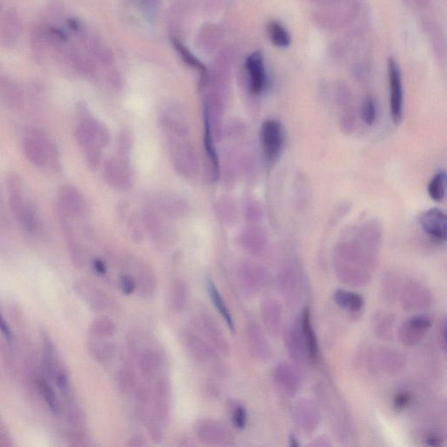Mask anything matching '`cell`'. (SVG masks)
Listing matches in <instances>:
<instances>
[{
  "instance_id": "cell-55",
  "label": "cell",
  "mask_w": 447,
  "mask_h": 447,
  "mask_svg": "<svg viewBox=\"0 0 447 447\" xmlns=\"http://www.w3.org/2000/svg\"><path fill=\"white\" fill-rule=\"evenodd\" d=\"M204 391L212 400H216L219 398L221 395V390H220L218 383L215 381L208 380L204 383Z\"/></svg>"
},
{
  "instance_id": "cell-26",
  "label": "cell",
  "mask_w": 447,
  "mask_h": 447,
  "mask_svg": "<svg viewBox=\"0 0 447 447\" xmlns=\"http://www.w3.org/2000/svg\"><path fill=\"white\" fill-rule=\"evenodd\" d=\"M246 68L250 78V89L254 94L263 92L267 85V73L264 66L263 55L260 51L248 56Z\"/></svg>"
},
{
  "instance_id": "cell-20",
  "label": "cell",
  "mask_w": 447,
  "mask_h": 447,
  "mask_svg": "<svg viewBox=\"0 0 447 447\" xmlns=\"http://www.w3.org/2000/svg\"><path fill=\"white\" fill-rule=\"evenodd\" d=\"M421 228L428 237L438 243H445L447 237V220L445 212L430 208L419 216Z\"/></svg>"
},
{
  "instance_id": "cell-61",
  "label": "cell",
  "mask_w": 447,
  "mask_h": 447,
  "mask_svg": "<svg viewBox=\"0 0 447 447\" xmlns=\"http://www.w3.org/2000/svg\"><path fill=\"white\" fill-rule=\"evenodd\" d=\"M321 440H323V441H321V439H317L316 443L314 442L313 446L327 447L332 446V444L328 442V439H323V438H321Z\"/></svg>"
},
{
  "instance_id": "cell-24",
  "label": "cell",
  "mask_w": 447,
  "mask_h": 447,
  "mask_svg": "<svg viewBox=\"0 0 447 447\" xmlns=\"http://www.w3.org/2000/svg\"><path fill=\"white\" fill-rule=\"evenodd\" d=\"M135 360L140 376L143 381L148 383L153 382L163 365L162 353L156 348L145 347Z\"/></svg>"
},
{
  "instance_id": "cell-33",
  "label": "cell",
  "mask_w": 447,
  "mask_h": 447,
  "mask_svg": "<svg viewBox=\"0 0 447 447\" xmlns=\"http://www.w3.org/2000/svg\"><path fill=\"white\" fill-rule=\"evenodd\" d=\"M104 175L108 184L117 190H125L131 184L127 170L117 161H108L105 166Z\"/></svg>"
},
{
  "instance_id": "cell-11",
  "label": "cell",
  "mask_w": 447,
  "mask_h": 447,
  "mask_svg": "<svg viewBox=\"0 0 447 447\" xmlns=\"http://www.w3.org/2000/svg\"><path fill=\"white\" fill-rule=\"evenodd\" d=\"M195 432L199 441L207 446H230L235 441L232 432L216 419L199 420L195 425Z\"/></svg>"
},
{
  "instance_id": "cell-36",
  "label": "cell",
  "mask_w": 447,
  "mask_h": 447,
  "mask_svg": "<svg viewBox=\"0 0 447 447\" xmlns=\"http://www.w3.org/2000/svg\"><path fill=\"white\" fill-rule=\"evenodd\" d=\"M135 281L136 291L142 298L149 299L155 295L157 288V279L152 268L148 267L140 268Z\"/></svg>"
},
{
  "instance_id": "cell-63",
  "label": "cell",
  "mask_w": 447,
  "mask_h": 447,
  "mask_svg": "<svg viewBox=\"0 0 447 447\" xmlns=\"http://www.w3.org/2000/svg\"><path fill=\"white\" fill-rule=\"evenodd\" d=\"M0 201H1V197H0Z\"/></svg>"
},
{
  "instance_id": "cell-6",
  "label": "cell",
  "mask_w": 447,
  "mask_h": 447,
  "mask_svg": "<svg viewBox=\"0 0 447 447\" xmlns=\"http://www.w3.org/2000/svg\"><path fill=\"white\" fill-rule=\"evenodd\" d=\"M182 342L192 361L198 365L211 367L219 376L227 375L228 370L219 353L197 331L185 330L182 333Z\"/></svg>"
},
{
  "instance_id": "cell-16",
  "label": "cell",
  "mask_w": 447,
  "mask_h": 447,
  "mask_svg": "<svg viewBox=\"0 0 447 447\" xmlns=\"http://www.w3.org/2000/svg\"><path fill=\"white\" fill-rule=\"evenodd\" d=\"M285 342L286 349L293 366L299 372H302L307 362L310 361L305 340L300 327V319L290 325L286 331Z\"/></svg>"
},
{
  "instance_id": "cell-40",
  "label": "cell",
  "mask_w": 447,
  "mask_h": 447,
  "mask_svg": "<svg viewBox=\"0 0 447 447\" xmlns=\"http://www.w3.org/2000/svg\"><path fill=\"white\" fill-rule=\"evenodd\" d=\"M117 332V325L113 319L107 316H101L94 319L89 326L90 337L110 338Z\"/></svg>"
},
{
  "instance_id": "cell-29",
  "label": "cell",
  "mask_w": 447,
  "mask_h": 447,
  "mask_svg": "<svg viewBox=\"0 0 447 447\" xmlns=\"http://www.w3.org/2000/svg\"><path fill=\"white\" fill-rule=\"evenodd\" d=\"M206 288H207L208 295L213 306L215 307L217 311L222 316L227 327L232 333H236V325L234 321L233 316L228 305H227L225 298H224L221 293L219 292L218 288L211 279H207L206 281Z\"/></svg>"
},
{
  "instance_id": "cell-25",
  "label": "cell",
  "mask_w": 447,
  "mask_h": 447,
  "mask_svg": "<svg viewBox=\"0 0 447 447\" xmlns=\"http://www.w3.org/2000/svg\"><path fill=\"white\" fill-rule=\"evenodd\" d=\"M274 379L279 389L288 397H295L302 383L300 372L288 362H281L276 366Z\"/></svg>"
},
{
  "instance_id": "cell-59",
  "label": "cell",
  "mask_w": 447,
  "mask_h": 447,
  "mask_svg": "<svg viewBox=\"0 0 447 447\" xmlns=\"http://www.w3.org/2000/svg\"><path fill=\"white\" fill-rule=\"evenodd\" d=\"M94 270L96 272V274L103 275L107 272V267L104 262L101 260H94L93 262Z\"/></svg>"
},
{
  "instance_id": "cell-30",
  "label": "cell",
  "mask_w": 447,
  "mask_h": 447,
  "mask_svg": "<svg viewBox=\"0 0 447 447\" xmlns=\"http://www.w3.org/2000/svg\"><path fill=\"white\" fill-rule=\"evenodd\" d=\"M300 327H302V331L305 340L307 353H309V358L310 361L316 362L318 358H319V346H318V341L311 321V311L309 307H304L302 310V316L300 317Z\"/></svg>"
},
{
  "instance_id": "cell-23",
  "label": "cell",
  "mask_w": 447,
  "mask_h": 447,
  "mask_svg": "<svg viewBox=\"0 0 447 447\" xmlns=\"http://www.w3.org/2000/svg\"><path fill=\"white\" fill-rule=\"evenodd\" d=\"M246 335L251 356L258 362H265L270 360V344L260 325L254 321H249L246 327Z\"/></svg>"
},
{
  "instance_id": "cell-62",
  "label": "cell",
  "mask_w": 447,
  "mask_h": 447,
  "mask_svg": "<svg viewBox=\"0 0 447 447\" xmlns=\"http://www.w3.org/2000/svg\"><path fill=\"white\" fill-rule=\"evenodd\" d=\"M289 445L291 447H299L300 443L298 439H297L296 437L293 434L289 436Z\"/></svg>"
},
{
  "instance_id": "cell-38",
  "label": "cell",
  "mask_w": 447,
  "mask_h": 447,
  "mask_svg": "<svg viewBox=\"0 0 447 447\" xmlns=\"http://www.w3.org/2000/svg\"><path fill=\"white\" fill-rule=\"evenodd\" d=\"M138 382V376L132 362L126 361L122 363L115 376L118 390L122 394L131 395Z\"/></svg>"
},
{
  "instance_id": "cell-45",
  "label": "cell",
  "mask_w": 447,
  "mask_h": 447,
  "mask_svg": "<svg viewBox=\"0 0 447 447\" xmlns=\"http://www.w3.org/2000/svg\"><path fill=\"white\" fill-rule=\"evenodd\" d=\"M0 358H1L3 369L9 374V376H16L17 366L15 356L13 354L12 344L6 339L0 340Z\"/></svg>"
},
{
  "instance_id": "cell-49",
  "label": "cell",
  "mask_w": 447,
  "mask_h": 447,
  "mask_svg": "<svg viewBox=\"0 0 447 447\" xmlns=\"http://www.w3.org/2000/svg\"><path fill=\"white\" fill-rule=\"evenodd\" d=\"M146 432L149 439L152 442L159 445L162 444L164 439V426L159 419L150 414L148 419L145 422Z\"/></svg>"
},
{
  "instance_id": "cell-1",
  "label": "cell",
  "mask_w": 447,
  "mask_h": 447,
  "mask_svg": "<svg viewBox=\"0 0 447 447\" xmlns=\"http://www.w3.org/2000/svg\"><path fill=\"white\" fill-rule=\"evenodd\" d=\"M381 240L382 228L375 220L365 219L349 226L334 249V268L339 281L356 288L368 284L379 261Z\"/></svg>"
},
{
  "instance_id": "cell-4",
  "label": "cell",
  "mask_w": 447,
  "mask_h": 447,
  "mask_svg": "<svg viewBox=\"0 0 447 447\" xmlns=\"http://www.w3.org/2000/svg\"><path fill=\"white\" fill-rule=\"evenodd\" d=\"M22 147L24 156L34 167L52 173L61 170V155L57 146L43 131L37 129H27Z\"/></svg>"
},
{
  "instance_id": "cell-47",
  "label": "cell",
  "mask_w": 447,
  "mask_h": 447,
  "mask_svg": "<svg viewBox=\"0 0 447 447\" xmlns=\"http://www.w3.org/2000/svg\"><path fill=\"white\" fill-rule=\"evenodd\" d=\"M148 383L138 382L133 389L131 396L134 400V408H149L152 400V390L149 389Z\"/></svg>"
},
{
  "instance_id": "cell-42",
  "label": "cell",
  "mask_w": 447,
  "mask_h": 447,
  "mask_svg": "<svg viewBox=\"0 0 447 447\" xmlns=\"http://www.w3.org/2000/svg\"><path fill=\"white\" fill-rule=\"evenodd\" d=\"M188 300V288L182 279L171 283L170 288V304L174 311L179 313L184 309Z\"/></svg>"
},
{
  "instance_id": "cell-60",
  "label": "cell",
  "mask_w": 447,
  "mask_h": 447,
  "mask_svg": "<svg viewBox=\"0 0 447 447\" xmlns=\"http://www.w3.org/2000/svg\"><path fill=\"white\" fill-rule=\"evenodd\" d=\"M177 446L183 447L192 446H195V444L193 443V441H192V439L187 438V437H184V438L179 440V443H177Z\"/></svg>"
},
{
  "instance_id": "cell-52",
  "label": "cell",
  "mask_w": 447,
  "mask_h": 447,
  "mask_svg": "<svg viewBox=\"0 0 447 447\" xmlns=\"http://www.w3.org/2000/svg\"><path fill=\"white\" fill-rule=\"evenodd\" d=\"M383 293V295H384V297H386V299L390 300V302H393V300L396 298L397 295V284L396 282V279L394 278V276H388V277L386 279V283H384Z\"/></svg>"
},
{
  "instance_id": "cell-18",
  "label": "cell",
  "mask_w": 447,
  "mask_h": 447,
  "mask_svg": "<svg viewBox=\"0 0 447 447\" xmlns=\"http://www.w3.org/2000/svg\"><path fill=\"white\" fill-rule=\"evenodd\" d=\"M431 326L432 320L428 316H411L398 328V338L404 345L413 347L420 344Z\"/></svg>"
},
{
  "instance_id": "cell-43",
  "label": "cell",
  "mask_w": 447,
  "mask_h": 447,
  "mask_svg": "<svg viewBox=\"0 0 447 447\" xmlns=\"http://www.w3.org/2000/svg\"><path fill=\"white\" fill-rule=\"evenodd\" d=\"M427 191L432 200L440 203L446 198V173L444 170H439L430 180Z\"/></svg>"
},
{
  "instance_id": "cell-28",
  "label": "cell",
  "mask_w": 447,
  "mask_h": 447,
  "mask_svg": "<svg viewBox=\"0 0 447 447\" xmlns=\"http://www.w3.org/2000/svg\"><path fill=\"white\" fill-rule=\"evenodd\" d=\"M87 352L94 361L100 365H107L117 356V345L110 338L91 337L87 344Z\"/></svg>"
},
{
  "instance_id": "cell-22",
  "label": "cell",
  "mask_w": 447,
  "mask_h": 447,
  "mask_svg": "<svg viewBox=\"0 0 447 447\" xmlns=\"http://www.w3.org/2000/svg\"><path fill=\"white\" fill-rule=\"evenodd\" d=\"M262 323L268 334L272 337H278L283 326V310L281 304L274 297H268L261 304Z\"/></svg>"
},
{
  "instance_id": "cell-32",
  "label": "cell",
  "mask_w": 447,
  "mask_h": 447,
  "mask_svg": "<svg viewBox=\"0 0 447 447\" xmlns=\"http://www.w3.org/2000/svg\"><path fill=\"white\" fill-rule=\"evenodd\" d=\"M22 34V22L14 12H6L0 22V37L6 45L15 43Z\"/></svg>"
},
{
  "instance_id": "cell-51",
  "label": "cell",
  "mask_w": 447,
  "mask_h": 447,
  "mask_svg": "<svg viewBox=\"0 0 447 447\" xmlns=\"http://www.w3.org/2000/svg\"><path fill=\"white\" fill-rule=\"evenodd\" d=\"M119 288L124 295H131L136 291L135 278L131 274H122L119 279Z\"/></svg>"
},
{
  "instance_id": "cell-44",
  "label": "cell",
  "mask_w": 447,
  "mask_h": 447,
  "mask_svg": "<svg viewBox=\"0 0 447 447\" xmlns=\"http://www.w3.org/2000/svg\"><path fill=\"white\" fill-rule=\"evenodd\" d=\"M395 319L393 314L386 311H380L374 319V330L377 337L382 339H390L393 335Z\"/></svg>"
},
{
  "instance_id": "cell-41",
  "label": "cell",
  "mask_w": 447,
  "mask_h": 447,
  "mask_svg": "<svg viewBox=\"0 0 447 447\" xmlns=\"http://www.w3.org/2000/svg\"><path fill=\"white\" fill-rule=\"evenodd\" d=\"M173 44L178 54L181 55V58L183 59V61L186 63L187 65L190 66L191 68L198 70V71L200 73L201 85H205L208 79L207 69H206L205 66L203 65L193 54H191V52L189 51L188 49L181 43V41L177 40V38H173Z\"/></svg>"
},
{
  "instance_id": "cell-39",
  "label": "cell",
  "mask_w": 447,
  "mask_h": 447,
  "mask_svg": "<svg viewBox=\"0 0 447 447\" xmlns=\"http://www.w3.org/2000/svg\"><path fill=\"white\" fill-rule=\"evenodd\" d=\"M240 242L244 250L254 255L263 253L267 246V240L261 230H247L241 237Z\"/></svg>"
},
{
  "instance_id": "cell-9",
  "label": "cell",
  "mask_w": 447,
  "mask_h": 447,
  "mask_svg": "<svg viewBox=\"0 0 447 447\" xmlns=\"http://www.w3.org/2000/svg\"><path fill=\"white\" fill-rule=\"evenodd\" d=\"M261 143L265 162L268 164L277 162L285 143L284 129L281 122L274 119L264 122L261 131Z\"/></svg>"
},
{
  "instance_id": "cell-15",
  "label": "cell",
  "mask_w": 447,
  "mask_h": 447,
  "mask_svg": "<svg viewBox=\"0 0 447 447\" xmlns=\"http://www.w3.org/2000/svg\"><path fill=\"white\" fill-rule=\"evenodd\" d=\"M278 288L290 305L298 303L302 293V274L295 265L286 264L279 272Z\"/></svg>"
},
{
  "instance_id": "cell-57",
  "label": "cell",
  "mask_w": 447,
  "mask_h": 447,
  "mask_svg": "<svg viewBox=\"0 0 447 447\" xmlns=\"http://www.w3.org/2000/svg\"><path fill=\"white\" fill-rule=\"evenodd\" d=\"M438 341L440 348L446 352V320L444 319L439 324L438 331Z\"/></svg>"
},
{
  "instance_id": "cell-35",
  "label": "cell",
  "mask_w": 447,
  "mask_h": 447,
  "mask_svg": "<svg viewBox=\"0 0 447 447\" xmlns=\"http://www.w3.org/2000/svg\"><path fill=\"white\" fill-rule=\"evenodd\" d=\"M335 302L349 313L358 314L365 307V299L358 293L339 288L333 293Z\"/></svg>"
},
{
  "instance_id": "cell-58",
  "label": "cell",
  "mask_w": 447,
  "mask_h": 447,
  "mask_svg": "<svg viewBox=\"0 0 447 447\" xmlns=\"http://www.w3.org/2000/svg\"><path fill=\"white\" fill-rule=\"evenodd\" d=\"M443 439L436 433H432V434H430L427 438H426V444H427L430 446H440L442 445Z\"/></svg>"
},
{
  "instance_id": "cell-12",
  "label": "cell",
  "mask_w": 447,
  "mask_h": 447,
  "mask_svg": "<svg viewBox=\"0 0 447 447\" xmlns=\"http://www.w3.org/2000/svg\"><path fill=\"white\" fill-rule=\"evenodd\" d=\"M87 205L83 196L72 185L59 189L57 196L59 219L82 218L87 214Z\"/></svg>"
},
{
  "instance_id": "cell-14",
  "label": "cell",
  "mask_w": 447,
  "mask_h": 447,
  "mask_svg": "<svg viewBox=\"0 0 447 447\" xmlns=\"http://www.w3.org/2000/svg\"><path fill=\"white\" fill-rule=\"evenodd\" d=\"M388 80L390 90V117L395 124H400L404 115L403 82L400 68L393 59L388 61Z\"/></svg>"
},
{
  "instance_id": "cell-21",
  "label": "cell",
  "mask_w": 447,
  "mask_h": 447,
  "mask_svg": "<svg viewBox=\"0 0 447 447\" xmlns=\"http://www.w3.org/2000/svg\"><path fill=\"white\" fill-rule=\"evenodd\" d=\"M77 295L96 311H106L112 306V300L106 293L86 279H79L73 285Z\"/></svg>"
},
{
  "instance_id": "cell-2",
  "label": "cell",
  "mask_w": 447,
  "mask_h": 447,
  "mask_svg": "<svg viewBox=\"0 0 447 447\" xmlns=\"http://www.w3.org/2000/svg\"><path fill=\"white\" fill-rule=\"evenodd\" d=\"M6 186L10 212L17 223L31 236L43 237L47 234L44 220L26 193L22 178L10 173L7 175Z\"/></svg>"
},
{
  "instance_id": "cell-10",
  "label": "cell",
  "mask_w": 447,
  "mask_h": 447,
  "mask_svg": "<svg viewBox=\"0 0 447 447\" xmlns=\"http://www.w3.org/2000/svg\"><path fill=\"white\" fill-rule=\"evenodd\" d=\"M237 276L241 291L249 298L260 293L269 281L267 269L251 261H244L239 265Z\"/></svg>"
},
{
  "instance_id": "cell-8",
  "label": "cell",
  "mask_w": 447,
  "mask_h": 447,
  "mask_svg": "<svg viewBox=\"0 0 447 447\" xmlns=\"http://www.w3.org/2000/svg\"><path fill=\"white\" fill-rule=\"evenodd\" d=\"M194 326L220 356L229 358L232 348L225 332L214 317L206 312L200 313L194 319Z\"/></svg>"
},
{
  "instance_id": "cell-54",
  "label": "cell",
  "mask_w": 447,
  "mask_h": 447,
  "mask_svg": "<svg viewBox=\"0 0 447 447\" xmlns=\"http://www.w3.org/2000/svg\"><path fill=\"white\" fill-rule=\"evenodd\" d=\"M0 333L2 334L3 339L10 344H13V334L12 330H10V327L6 319V317L3 316V314L0 310Z\"/></svg>"
},
{
  "instance_id": "cell-3",
  "label": "cell",
  "mask_w": 447,
  "mask_h": 447,
  "mask_svg": "<svg viewBox=\"0 0 447 447\" xmlns=\"http://www.w3.org/2000/svg\"><path fill=\"white\" fill-rule=\"evenodd\" d=\"M169 138L170 159L175 169L184 177H193L197 171V160L193 146L189 140V129L185 119H171L163 124Z\"/></svg>"
},
{
  "instance_id": "cell-46",
  "label": "cell",
  "mask_w": 447,
  "mask_h": 447,
  "mask_svg": "<svg viewBox=\"0 0 447 447\" xmlns=\"http://www.w3.org/2000/svg\"><path fill=\"white\" fill-rule=\"evenodd\" d=\"M268 31L271 41L279 47H288L291 44V36L285 27L277 21H271L268 24Z\"/></svg>"
},
{
  "instance_id": "cell-56",
  "label": "cell",
  "mask_w": 447,
  "mask_h": 447,
  "mask_svg": "<svg viewBox=\"0 0 447 447\" xmlns=\"http://www.w3.org/2000/svg\"><path fill=\"white\" fill-rule=\"evenodd\" d=\"M127 446L131 447H143L148 446V440L145 438V436L140 434V433H135V434L129 437L127 440Z\"/></svg>"
},
{
  "instance_id": "cell-19",
  "label": "cell",
  "mask_w": 447,
  "mask_h": 447,
  "mask_svg": "<svg viewBox=\"0 0 447 447\" xmlns=\"http://www.w3.org/2000/svg\"><path fill=\"white\" fill-rule=\"evenodd\" d=\"M293 418L297 426L305 435L313 434L319 427L321 413L316 404L309 398H302L293 408Z\"/></svg>"
},
{
  "instance_id": "cell-13",
  "label": "cell",
  "mask_w": 447,
  "mask_h": 447,
  "mask_svg": "<svg viewBox=\"0 0 447 447\" xmlns=\"http://www.w3.org/2000/svg\"><path fill=\"white\" fill-rule=\"evenodd\" d=\"M153 382L152 414L166 427L170 418V382L166 375L157 376Z\"/></svg>"
},
{
  "instance_id": "cell-37",
  "label": "cell",
  "mask_w": 447,
  "mask_h": 447,
  "mask_svg": "<svg viewBox=\"0 0 447 447\" xmlns=\"http://www.w3.org/2000/svg\"><path fill=\"white\" fill-rule=\"evenodd\" d=\"M0 97L10 108L19 110L22 107L23 96L19 86L5 77H0Z\"/></svg>"
},
{
  "instance_id": "cell-31",
  "label": "cell",
  "mask_w": 447,
  "mask_h": 447,
  "mask_svg": "<svg viewBox=\"0 0 447 447\" xmlns=\"http://www.w3.org/2000/svg\"><path fill=\"white\" fill-rule=\"evenodd\" d=\"M59 221L61 223L63 233H64L70 261H71L73 267L82 268L85 265V255H84L82 247L77 240L75 234L68 220L59 219Z\"/></svg>"
},
{
  "instance_id": "cell-34",
  "label": "cell",
  "mask_w": 447,
  "mask_h": 447,
  "mask_svg": "<svg viewBox=\"0 0 447 447\" xmlns=\"http://www.w3.org/2000/svg\"><path fill=\"white\" fill-rule=\"evenodd\" d=\"M34 388L35 390L41 395L45 403L47 404L49 409H50L54 413H61V402L59 400L54 386H52L50 382H48L47 377L37 376L34 382Z\"/></svg>"
},
{
  "instance_id": "cell-48",
  "label": "cell",
  "mask_w": 447,
  "mask_h": 447,
  "mask_svg": "<svg viewBox=\"0 0 447 447\" xmlns=\"http://www.w3.org/2000/svg\"><path fill=\"white\" fill-rule=\"evenodd\" d=\"M230 421L235 428L243 430L247 427L248 415L246 407L236 401L229 402Z\"/></svg>"
},
{
  "instance_id": "cell-50",
  "label": "cell",
  "mask_w": 447,
  "mask_h": 447,
  "mask_svg": "<svg viewBox=\"0 0 447 447\" xmlns=\"http://www.w3.org/2000/svg\"><path fill=\"white\" fill-rule=\"evenodd\" d=\"M360 114H361L362 121L367 126H372L375 124L377 117L376 104L372 96L366 97L362 101Z\"/></svg>"
},
{
  "instance_id": "cell-7",
  "label": "cell",
  "mask_w": 447,
  "mask_h": 447,
  "mask_svg": "<svg viewBox=\"0 0 447 447\" xmlns=\"http://www.w3.org/2000/svg\"><path fill=\"white\" fill-rule=\"evenodd\" d=\"M41 366L45 375L54 381L64 396L70 394V381L68 370L59 358L57 348L47 331L41 330Z\"/></svg>"
},
{
  "instance_id": "cell-5",
  "label": "cell",
  "mask_w": 447,
  "mask_h": 447,
  "mask_svg": "<svg viewBox=\"0 0 447 447\" xmlns=\"http://www.w3.org/2000/svg\"><path fill=\"white\" fill-rule=\"evenodd\" d=\"M75 135L89 166L96 168L101 160V149L110 142L108 129L92 118L84 117L77 126Z\"/></svg>"
},
{
  "instance_id": "cell-53",
  "label": "cell",
  "mask_w": 447,
  "mask_h": 447,
  "mask_svg": "<svg viewBox=\"0 0 447 447\" xmlns=\"http://www.w3.org/2000/svg\"><path fill=\"white\" fill-rule=\"evenodd\" d=\"M411 400L412 398L410 393L401 391V393H397L396 396L394 397L393 404L397 410H404V409L407 408L409 405L411 404Z\"/></svg>"
},
{
  "instance_id": "cell-27",
  "label": "cell",
  "mask_w": 447,
  "mask_h": 447,
  "mask_svg": "<svg viewBox=\"0 0 447 447\" xmlns=\"http://www.w3.org/2000/svg\"><path fill=\"white\" fill-rule=\"evenodd\" d=\"M406 365V358L401 352L390 348H382L376 352L375 366L382 372L395 375Z\"/></svg>"
},
{
  "instance_id": "cell-17",
  "label": "cell",
  "mask_w": 447,
  "mask_h": 447,
  "mask_svg": "<svg viewBox=\"0 0 447 447\" xmlns=\"http://www.w3.org/2000/svg\"><path fill=\"white\" fill-rule=\"evenodd\" d=\"M432 302V296L425 286L411 281L404 284L401 293V303L408 312L428 309Z\"/></svg>"
}]
</instances>
